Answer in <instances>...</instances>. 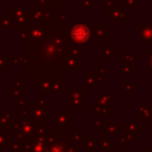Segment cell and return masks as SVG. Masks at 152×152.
Wrapping results in <instances>:
<instances>
[{"instance_id":"cell-1","label":"cell","mask_w":152,"mask_h":152,"mask_svg":"<svg viewBox=\"0 0 152 152\" xmlns=\"http://www.w3.org/2000/svg\"><path fill=\"white\" fill-rule=\"evenodd\" d=\"M71 37H72V39L75 40V42H77V43H84V42H87L88 40V38H89V30H88V27L87 26H84V25H77V26H75L74 28H72V31H71Z\"/></svg>"},{"instance_id":"cell-2","label":"cell","mask_w":152,"mask_h":152,"mask_svg":"<svg viewBox=\"0 0 152 152\" xmlns=\"http://www.w3.org/2000/svg\"><path fill=\"white\" fill-rule=\"evenodd\" d=\"M151 65H152V57H151Z\"/></svg>"}]
</instances>
